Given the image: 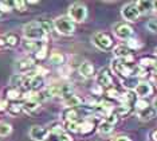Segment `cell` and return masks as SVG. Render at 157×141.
<instances>
[{
	"mask_svg": "<svg viewBox=\"0 0 157 141\" xmlns=\"http://www.w3.org/2000/svg\"><path fill=\"white\" fill-rule=\"evenodd\" d=\"M138 84H140V82H138V79L136 77H129V78H124L122 79V85L126 89H136Z\"/></svg>",
	"mask_w": 157,
	"mask_h": 141,
	"instance_id": "24",
	"label": "cell"
},
{
	"mask_svg": "<svg viewBox=\"0 0 157 141\" xmlns=\"http://www.w3.org/2000/svg\"><path fill=\"white\" fill-rule=\"evenodd\" d=\"M91 41L98 49H101V50H109L113 45L112 38H110L108 34H105V32H95V34L91 37Z\"/></svg>",
	"mask_w": 157,
	"mask_h": 141,
	"instance_id": "5",
	"label": "cell"
},
{
	"mask_svg": "<svg viewBox=\"0 0 157 141\" xmlns=\"http://www.w3.org/2000/svg\"><path fill=\"white\" fill-rule=\"evenodd\" d=\"M155 53H156V55H157V49H156V50H155Z\"/></svg>",
	"mask_w": 157,
	"mask_h": 141,
	"instance_id": "51",
	"label": "cell"
},
{
	"mask_svg": "<svg viewBox=\"0 0 157 141\" xmlns=\"http://www.w3.org/2000/svg\"><path fill=\"white\" fill-rule=\"evenodd\" d=\"M128 47L133 51V50H136V49H140L141 43H138V41H134V39H129V41H128Z\"/></svg>",
	"mask_w": 157,
	"mask_h": 141,
	"instance_id": "37",
	"label": "cell"
},
{
	"mask_svg": "<svg viewBox=\"0 0 157 141\" xmlns=\"http://www.w3.org/2000/svg\"><path fill=\"white\" fill-rule=\"evenodd\" d=\"M27 86L28 90H31V92H36V90L42 89L44 85V79L42 75L39 74H27V78H26V84H24Z\"/></svg>",
	"mask_w": 157,
	"mask_h": 141,
	"instance_id": "6",
	"label": "cell"
},
{
	"mask_svg": "<svg viewBox=\"0 0 157 141\" xmlns=\"http://www.w3.org/2000/svg\"><path fill=\"white\" fill-rule=\"evenodd\" d=\"M121 14H122V18L128 22H136L140 18V11H138L137 6H136V3H130V4H126L121 11Z\"/></svg>",
	"mask_w": 157,
	"mask_h": 141,
	"instance_id": "7",
	"label": "cell"
},
{
	"mask_svg": "<svg viewBox=\"0 0 157 141\" xmlns=\"http://www.w3.org/2000/svg\"><path fill=\"white\" fill-rule=\"evenodd\" d=\"M155 63H156V61L153 59V58H142V59L140 61V66L141 67H144L145 70L148 67H155Z\"/></svg>",
	"mask_w": 157,
	"mask_h": 141,
	"instance_id": "30",
	"label": "cell"
},
{
	"mask_svg": "<svg viewBox=\"0 0 157 141\" xmlns=\"http://www.w3.org/2000/svg\"><path fill=\"white\" fill-rule=\"evenodd\" d=\"M4 38L7 42V47H15L17 45V37L15 34H6Z\"/></svg>",
	"mask_w": 157,
	"mask_h": 141,
	"instance_id": "29",
	"label": "cell"
},
{
	"mask_svg": "<svg viewBox=\"0 0 157 141\" xmlns=\"http://www.w3.org/2000/svg\"><path fill=\"white\" fill-rule=\"evenodd\" d=\"M11 6L10 3H6V2H0V11H3V12H8V11H11Z\"/></svg>",
	"mask_w": 157,
	"mask_h": 141,
	"instance_id": "39",
	"label": "cell"
},
{
	"mask_svg": "<svg viewBox=\"0 0 157 141\" xmlns=\"http://www.w3.org/2000/svg\"><path fill=\"white\" fill-rule=\"evenodd\" d=\"M146 28H148L151 32H157V20H149L146 23Z\"/></svg>",
	"mask_w": 157,
	"mask_h": 141,
	"instance_id": "36",
	"label": "cell"
},
{
	"mask_svg": "<svg viewBox=\"0 0 157 141\" xmlns=\"http://www.w3.org/2000/svg\"><path fill=\"white\" fill-rule=\"evenodd\" d=\"M97 82L101 88H105V86L108 88V86L112 85L113 78H112V75H110V71L108 69H102V70L99 71V74L97 75Z\"/></svg>",
	"mask_w": 157,
	"mask_h": 141,
	"instance_id": "9",
	"label": "cell"
},
{
	"mask_svg": "<svg viewBox=\"0 0 157 141\" xmlns=\"http://www.w3.org/2000/svg\"><path fill=\"white\" fill-rule=\"evenodd\" d=\"M93 131H94V124H93L91 121H89V120H85V121H82L79 124V131H78V133L89 135V133H91Z\"/></svg>",
	"mask_w": 157,
	"mask_h": 141,
	"instance_id": "21",
	"label": "cell"
},
{
	"mask_svg": "<svg viewBox=\"0 0 157 141\" xmlns=\"http://www.w3.org/2000/svg\"><path fill=\"white\" fill-rule=\"evenodd\" d=\"M26 78H27V75H24V74H13L11 77V79H10V84L12 85L11 88L19 89V86L26 84Z\"/></svg>",
	"mask_w": 157,
	"mask_h": 141,
	"instance_id": "18",
	"label": "cell"
},
{
	"mask_svg": "<svg viewBox=\"0 0 157 141\" xmlns=\"http://www.w3.org/2000/svg\"><path fill=\"white\" fill-rule=\"evenodd\" d=\"M156 113H157V112L155 110V108L149 105V106L145 108L144 110L138 112V117H140L141 120H144V121H148V120H152V118L156 116Z\"/></svg>",
	"mask_w": 157,
	"mask_h": 141,
	"instance_id": "17",
	"label": "cell"
},
{
	"mask_svg": "<svg viewBox=\"0 0 157 141\" xmlns=\"http://www.w3.org/2000/svg\"><path fill=\"white\" fill-rule=\"evenodd\" d=\"M7 97H8L10 100H17L22 97V93H20V90L17 88H10L7 90Z\"/></svg>",
	"mask_w": 157,
	"mask_h": 141,
	"instance_id": "28",
	"label": "cell"
},
{
	"mask_svg": "<svg viewBox=\"0 0 157 141\" xmlns=\"http://www.w3.org/2000/svg\"><path fill=\"white\" fill-rule=\"evenodd\" d=\"M22 112H23V105L17 104V102L8 105V113L11 116H19Z\"/></svg>",
	"mask_w": 157,
	"mask_h": 141,
	"instance_id": "25",
	"label": "cell"
},
{
	"mask_svg": "<svg viewBox=\"0 0 157 141\" xmlns=\"http://www.w3.org/2000/svg\"><path fill=\"white\" fill-rule=\"evenodd\" d=\"M113 53H114V55L117 57V59H129V58H133V55H132V50L128 46L114 47Z\"/></svg>",
	"mask_w": 157,
	"mask_h": 141,
	"instance_id": "11",
	"label": "cell"
},
{
	"mask_svg": "<svg viewBox=\"0 0 157 141\" xmlns=\"http://www.w3.org/2000/svg\"><path fill=\"white\" fill-rule=\"evenodd\" d=\"M140 14H145V12H149L151 10H153V3L152 2H137L136 3Z\"/></svg>",
	"mask_w": 157,
	"mask_h": 141,
	"instance_id": "23",
	"label": "cell"
},
{
	"mask_svg": "<svg viewBox=\"0 0 157 141\" xmlns=\"http://www.w3.org/2000/svg\"><path fill=\"white\" fill-rule=\"evenodd\" d=\"M79 121H70V122H66V128L69 132H74V133H78L79 131Z\"/></svg>",
	"mask_w": 157,
	"mask_h": 141,
	"instance_id": "32",
	"label": "cell"
},
{
	"mask_svg": "<svg viewBox=\"0 0 157 141\" xmlns=\"http://www.w3.org/2000/svg\"><path fill=\"white\" fill-rule=\"evenodd\" d=\"M63 101H65V105L67 108H77V106H81L82 105V100L78 96H75L74 93L66 96L65 98H63Z\"/></svg>",
	"mask_w": 157,
	"mask_h": 141,
	"instance_id": "15",
	"label": "cell"
},
{
	"mask_svg": "<svg viewBox=\"0 0 157 141\" xmlns=\"http://www.w3.org/2000/svg\"><path fill=\"white\" fill-rule=\"evenodd\" d=\"M46 53H47V49H46V47H43V49H40L39 50V51H36L34 54V57H35V59H44L46 58Z\"/></svg>",
	"mask_w": 157,
	"mask_h": 141,
	"instance_id": "35",
	"label": "cell"
},
{
	"mask_svg": "<svg viewBox=\"0 0 157 141\" xmlns=\"http://www.w3.org/2000/svg\"><path fill=\"white\" fill-rule=\"evenodd\" d=\"M79 74L85 78H89L94 74V67L90 62H82L79 66Z\"/></svg>",
	"mask_w": 157,
	"mask_h": 141,
	"instance_id": "16",
	"label": "cell"
},
{
	"mask_svg": "<svg viewBox=\"0 0 157 141\" xmlns=\"http://www.w3.org/2000/svg\"><path fill=\"white\" fill-rule=\"evenodd\" d=\"M148 106H149V104L146 102L145 100H138V101H136V108H137V112L144 110L145 108H148Z\"/></svg>",
	"mask_w": 157,
	"mask_h": 141,
	"instance_id": "34",
	"label": "cell"
},
{
	"mask_svg": "<svg viewBox=\"0 0 157 141\" xmlns=\"http://www.w3.org/2000/svg\"><path fill=\"white\" fill-rule=\"evenodd\" d=\"M134 92H136V94H137L138 97L144 98V97L149 96V94H152L153 89H152V86L149 85V84H146V82H140V84L137 85V88L134 89Z\"/></svg>",
	"mask_w": 157,
	"mask_h": 141,
	"instance_id": "14",
	"label": "cell"
},
{
	"mask_svg": "<svg viewBox=\"0 0 157 141\" xmlns=\"http://www.w3.org/2000/svg\"><path fill=\"white\" fill-rule=\"evenodd\" d=\"M11 132H12V126L8 122H4V121L0 122V136L2 137L8 136V135H11Z\"/></svg>",
	"mask_w": 157,
	"mask_h": 141,
	"instance_id": "26",
	"label": "cell"
},
{
	"mask_svg": "<svg viewBox=\"0 0 157 141\" xmlns=\"http://www.w3.org/2000/svg\"><path fill=\"white\" fill-rule=\"evenodd\" d=\"M55 30L62 35H71L75 31V24L69 16H59L54 20Z\"/></svg>",
	"mask_w": 157,
	"mask_h": 141,
	"instance_id": "3",
	"label": "cell"
},
{
	"mask_svg": "<svg viewBox=\"0 0 157 141\" xmlns=\"http://www.w3.org/2000/svg\"><path fill=\"white\" fill-rule=\"evenodd\" d=\"M39 108V102L36 98L34 100H26V102L23 104V110L26 112V113H33Z\"/></svg>",
	"mask_w": 157,
	"mask_h": 141,
	"instance_id": "19",
	"label": "cell"
},
{
	"mask_svg": "<svg viewBox=\"0 0 157 141\" xmlns=\"http://www.w3.org/2000/svg\"><path fill=\"white\" fill-rule=\"evenodd\" d=\"M47 135H48V131L43 128V126H33L30 131V137L35 141H43Z\"/></svg>",
	"mask_w": 157,
	"mask_h": 141,
	"instance_id": "10",
	"label": "cell"
},
{
	"mask_svg": "<svg viewBox=\"0 0 157 141\" xmlns=\"http://www.w3.org/2000/svg\"><path fill=\"white\" fill-rule=\"evenodd\" d=\"M26 4H27L26 2H13L12 3V6L16 7L19 11H24V10H26Z\"/></svg>",
	"mask_w": 157,
	"mask_h": 141,
	"instance_id": "40",
	"label": "cell"
},
{
	"mask_svg": "<svg viewBox=\"0 0 157 141\" xmlns=\"http://www.w3.org/2000/svg\"><path fill=\"white\" fill-rule=\"evenodd\" d=\"M112 141H132V140L126 136H118V137H114Z\"/></svg>",
	"mask_w": 157,
	"mask_h": 141,
	"instance_id": "44",
	"label": "cell"
},
{
	"mask_svg": "<svg viewBox=\"0 0 157 141\" xmlns=\"http://www.w3.org/2000/svg\"><path fill=\"white\" fill-rule=\"evenodd\" d=\"M50 61L55 65H63V61H65V57L60 53H52L51 57H50Z\"/></svg>",
	"mask_w": 157,
	"mask_h": 141,
	"instance_id": "31",
	"label": "cell"
},
{
	"mask_svg": "<svg viewBox=\"0 0 157 141\" xmlns=\"http://www.w3.org/2000/svg\"><path fill=\"white\" fill-rule=\"evenodd\" d=\"M87 16V8L82 4H73L69 8V18L73 22H83Z\"/></svg>",
	"mask_w": 157,
	"mask_h": 141,
	"instance_id": "4",
	"label": "cell"
},
{
	"mask_svg": "<svg viewBox=\"0 0 157 141\" xmlns=\"http://www.w3.org/2000/svg\"><path fill=\"white\" fill-rule=\"evenodd\" d=\"M7 106H8V104H7V101H0V112L6 110Z\"/></svg>",
	"mask_w": 157,
	"mask_h": 141,
	"instance_id": "45",
	"label": "cell"
},
{
	"mask_svg": "<svg viewBox=\"0 0 157 141\" xmlns=\"http://www.w3.org/2000/svg\"><path fill=\"white\" fill-rule=\"evenodd\" d=\"M130 112V106L129 105H125V104H121L120 106L116 108V110H114V113H116L117 116H121V117H124V116L129 114Z\"/></svg>",
	"mask_w": 157,
	"mask_h": 141,
	"instance_id": "27",
	"label": "cell"
},
{
	"mask_svg": "<svg viewBox=\"0 0 157 141\" xmlns=\"http://www.w3.org/2000/svg\"><path fill=\"white\" fill-rule=\"evenodd\" d=\"M60 73H62V75H63V73H67V75H69V73H70V67L69 66H65L63 69H60Z\"/></svg>",
	"mask_w": 157,
	"mask_h": 141,
	"instance_id": "46",
	"label": "cell"
},
{
	"mask_svg": "<svg viewBox=\"0 0 157 141\" xmlns=\"http://www.w3.org/2000/svg\"><path fill=\"white\" fill-rule=\"evenodd\" d=\"M153 108H155V110L157 112V98H156L155 101H153Z\"/></svg>",
	"mask_w": 157,
	"mask_h": 141,
	"instance_id": "48",
	"label": "cell"
},
{
	"mask_svg": "<svg viewBox=\"0 0 157 141\" xmlns=\"http://www.w3.org/2000/svg\"><path fill=\"white\" fill-rule=\"evenodd\" d=\"M133 58H129V59H114L112 62V69L116 74H118L120 77L124 78H129L133 77V70L134 66L133 65Z\"/></svg>",
	"mask_w": 157,
	"mask_h": 141,
	"instance_id": "2",
	"label": "cell"
},
{
	"mask_svg": "<svg viewBox=\"0 0 157 141\" xmlns=\"http://www.w3.org/2000/svg\"><path fill=\"white\" fill-rule=\"evenodd\" d=\"M153 8L157 11V2H153Z\"/></svg>",
	"mask_w": 157,
	"mask_h": 141,
	"instance_id": "50",
	"label": "cell"
},
{
	"mask_svg": "<svg viewBox=\"0 0 157 141\" xmlns=\"http://www.w3.org/2000/svg\"><path fill=\"white\" fill-rule=\"evenodd\" d=\"M106 94H108L110 98H120V97H121V94L118 93V90H117V89H108Z\"/></svg>",
	"mask_w": 157,
	"mask_h": 141,
	"instance_id": "38",
	"label": "cell"
},
{
	"mask_svg": "<svg viewBox=\"0 0 157 141\" xmlns=\"http://www.w3.org/2000/svg\"><path fill=\"white\" fill-rule=\"evenodd\" d=\"M59 141H73V140H71V137L67 135V133L63 132V133L59 135Z\"/></svg>",
	"mask_w": 157,
	"mask_h": 141,
	"instance_id": "42",
	"label": "cell"
},
{
	"mask_svg": "<svg viewBox=\"0 0 157 141\" xmlns=\"http://www.w3.org/2000/svg\"><path fill=\"white\" fill-rule=\"evenodd\" d=\"M113 124L112 122H109V121H106V120H103L101 124H99L98 126V132L101 133V135H110V133L113 132Z\"/></svg>",
	"mask_w": 157,
	"mask_h": 141,
	"instance_id": "22",
	"label": "cell"
},
{
	"mask_svg": "<svg viewBox=\"0 0 157 141\" xmlns=\"http://www.w3.org/2000/svg\"><path fill=\"white\" fill-rule=\"evenodd\" d=\"M34 67V61L31 58H24L16 62V70L20 73H28Z\"/></svg>",
	"mask_w": 157,
	"mask_h": 141,
	"instance_id": "13",
	"label": "cell"
},
{
	"mask_svg": "<svg viewBox=\"0 0 157 141\" xmlns=\"http://www.w3.org/2000/svg\"><path fill=\"white\" fill-rule=\"evenodd\" d=\"M0 49H7V42L4 35H0Z\"/></svg>",
	"mask_w": 157,
	"mask_h": 141,
	"instance_id": "43",
	"label": "cell"
},
{
	"mask_svg": "<svg viewBox=\"0 0 157 141\" xmlns=\"http://www.w3.org/2000/svg\"><path fill=\"white\" fill-rule=\"evenodd\" d=\"M152 78H153V82L157 85V73H153V77Z\"/></svg>",
	"mask_w": 157,
	"mask_h": 141,
	"instance_id": "47",
	"label": "cell"
},
{
	"mask_svg": "<svg viewBox=\"0 0 157 141\" xmlns=\"http://www.w3.org/2000/svg\"><path fill=\"white\" fill-rule=\"evenodd\" d=\"M23 34L28 41H43L47 35V31L43 28L40 22H31L23 27Z\"/></svg>",
	"mask_w": 157,
	"mask_h": 141,
	"instance_id": "1",
	"label": "cell"
},
{
	"mask_svg": "<svg viewBox=\"0 0 157 141\" xmlns=\"http://www.w3.org/2000/svg\"><path fill=\"white\" fill-rule=\"evenodd\" d=\"M114 34L117 38L125 39V41H129L133 35V28L126 23H120L117 26H114Z\"/></svg>",
	"mask_w": 157,
	"mask_h": 141,
	"instance_id": "8",
	"label": "cell"
},
{
	"mask_svg": "<svg viewBox=\"0 0 157 141\" xmlns=\"http://www.w3.org/2000/svg\"><path fill=\"white\" fill-rule=\"evenodd\" d=\"M23 47H24V50H27V51L36 53L40 49L46 47V45H44L43 41H28V39H26V41L23 42Z\"/></svg>",
	"mask_w": 157,
	"mask_h": 141,
	"instance_id": "12",
	"label": "cell"
},
{
	"mask_svg": "<svg viewBox=\"0 0 157 141\" xmlns=\"http://www.w3.org/2000/svg\"><path fill=\"white\" fill-rule=\"evenodd\" d=\"M62 116H63V118H65L67 122L78 120V112H77L75 108H67V109L62 113Z\"/></svg>",
	"mask_w": 157,
	"mask_h": 141,
	"instance_id": "20",
	"label": "cell"
},
{
	"mask_svg": "<svg viewBox=\"0 0 157 141\" xmlns=\"http://www.w3.org/2000/svg\"><path fill=\"white\" fill-rule=\"evenodd\" d=\"M91 92H93V94H95V96H101L102 94V88L99 85H95L94 88L91 89Z\"/></svg>",
	"mask_w": 157,
	"mask_h": 141,
	"instance_id": "41",
	"label": "cell"
},
{
	"mask_svg": "<svg viewBox=\"0 0 157 141\" xmlns=\"http://www.w3.org/2000/svg\"><path fill=\"white\" fill-rule=\"evenodd\" d=\"M153 140H155V141H157V131H155V132H153Z\"/></svg>",
	"mask_w": 157,
	"mask_h": 141,
	"instance_id": "49",
	"label": "cell"
},
{
	"mask_svg": "<svg viewBox=\"0 0 157 141\" xmlns=\"http://www.w3.org/2000/svg\"><path fill=\"white\" fill-rule=\"evenodd\" d=\"M59 135H60V133L48 132V135L46 136V139L43 141H59Z\"/></svg>",
	"mask_w": 157,
	"mask_h": 141,
	"instance_id": "33",
	"label": "cell"
}]
</instances>
